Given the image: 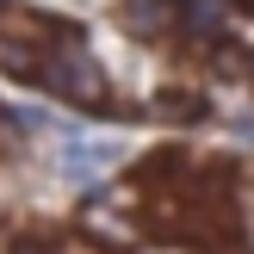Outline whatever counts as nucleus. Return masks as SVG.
<instances>
[{
    "instance_id": "nucleus-1",
    "label": "nucleus",
    "mask_w": 254,
    "mask_h": 254,
    "mask_svg": "<svg viewBox=\"0 0 254 254\" xmlns=\"http://www.w3.org/2000/svg\"><path fill=\"white\" fill-rule=\"evenodd\" d=\"M44 87L68 93L74 106H106V74H99V62L81 50L74 31H56V56L44 62Z\"/></svg>"
},
{
    "instance_id": "nucleus-2",
    "label": "nucleus",
    "mask_w": 254,
    "mask_h": 254,
    "mask_svg": "<svg viewBox=\"0 0 254 254\" xmlns=\"http://www.w3.org/2000/svg\"><path fill=\"white\" fill-rule=\"evenodd\" d=\"M161 112H174V118H192V112H198V99L174 87V93H161Z\"/></svg>"
}]
</instances>
